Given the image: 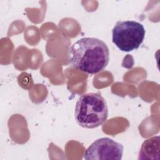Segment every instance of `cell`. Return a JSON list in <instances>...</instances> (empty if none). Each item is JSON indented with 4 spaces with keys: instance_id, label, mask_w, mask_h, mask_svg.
Here are the masks:
<instances>
[{
    "instance_id": "5b68a950",
    "label": "cell",
    "mask_w": 160,
    "mask_h": 160,
    "mask_svg": "<svg viewBox=\"0 0 160 160\" xmlns=\"http://www.w3.org/2000/svg\"><path fill=\"white\" fill-rule=\"evenodd\" d=\"M138 159L139 160L160 159V138L159 136L151 137L142 142Z\"/></svg>"
},
{
    "instance_id": "3957f363",
    "label": "cell",
    "mask_w": 160,
    "mask_h": 160,
    "mask_svg": "<svg viewBox=\"0 0 160 160\" xmlns=\"http://www.w3.org/2000/svg\"><path fill=\"white\" fill-rule=\"evenodd\" d=\"M145 34L144 26L139 22L118 21L112 30V41L121 51L130 52L139 48Z\"/></svg>"
},
{
    "instance_id": "6da1fadb",
    "label": "cell",
    "mask_w": 160,
    "mask_h": 160,
    "mask_svg": "<svg viewBox=\"0 0 160 160\" xmlns=\"http://www.w3.org/2000/svg\"><path fill=\"white\" fill-rule=\"evenodd\" d=\"M69 59L74 68L95 74L103 71L109 61L106 44L96 38H83L75 42L69 51Z\"/></svg>"
},
{
    "instance_id": "277c9868",
    "label": "cell",
    "mask_w": 160,
    "mask_h": 160,
    "mask_svg": "<svg viewBox=\"0 0 160 160\" xmlns=\"http://www.w3.org/2000/svg\"><path fill=\"white\" fill-rule=\"evenodd\" d=\"M123 146L109 138H101L94 141L86 150L84 158L86 160H121Z\"/></svg>"
},
{
    "instance_id": "7a4b0ae2",
    "label": "cell",
    "mask_w": 160,
    "mask_h": 160,
    "mask_svg": "<svg viewBox=\"0 0 160 160\" xmlns=\"http://www.w3.org/2000/svg\"><path fill=\"white\" fill-rule=\"evenodd\" d=\"M108 116L107 102L99 93H86L78 99L74 118L81 127L88 129L97 128L107 120Z\"/></svg>"
}]
</instances>
